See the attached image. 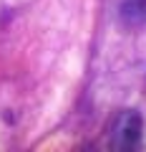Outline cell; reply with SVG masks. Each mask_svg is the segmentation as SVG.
Masks as SVG:
<instances>
[{
	"mask_svg": "<svg viewBox=\"0 0 146 152\" xmlns=\"http://www.w3.org/2000/svg\"><path fill=\"white\" fill-rule=\"evenodd\" d=\"M141 129H144L141 114L136 109L124 112L114 122V127H111V147L114 150H131V147H136L141 140Z\"/></svg>",
	"mask_w": 146,
	"mask_h": 152,
	"instance_id": "obj_1",
	"label": "cell"
},
{
	"mask_svg": "<svg viewBox=\"0 0 146 152\" xmlns=\"http://www.w3.org/2000/svg\"><path fill=\"white\" fill-rule=\"evenodd\" d=\"M119 13L126 26H144L146 23V0H121Z\"/></svg>",
	"mask_w": 146,
	"mask_h": 152,
	"instance_id": "obj_2",
	"label": "cell"
}]
</instances>
